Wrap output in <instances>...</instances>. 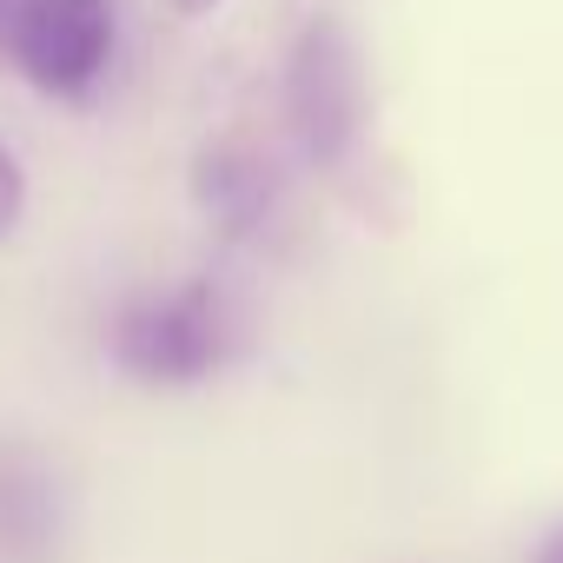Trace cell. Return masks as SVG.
<instances>
[{
  "instance_id": "cell-7",
  "label": "cell",
  "mask_w": 563,
  "mask_h": 563,
  "mask_svg": "<svg viewBox=\"0 0 563 563\" xmlns=\"http://www.w3.org/2000/svg\"><path fill=\"white\" fill-rule=\"evenodd\" d=\"M537 563H563V530H550V537H543V550H537Z\"/></svg>"
},
{
  "instance_id": "cell-6",
  "label": "cell",
  "mask_w": 563,
  "mask_h": 563,
  "mask_svg": "<svg viewBox=\"0 0 563 563\" xmlns=\"http://www.w3.org/2000/svg\"><path fill=\"white\" fill-rule=\"evenodd\" d=\"M166 8H173L179 21H206L212 8H225V0H166Z\"/></svg>"
},
{
  "instance_id": "cell-4",
  "label": "cell",
  "mask_w": 563,
  "mask_h": 563,
  "mask_svg": "<svg viewBox=\"0 0 563 563\" xmlns=\"http://www.w3.org/2000/svg\"><path fill=\"white\" fill-rule=\"evenodd\" d=\"M199 199H206V212H219L232 232H245L252 219H265V173L252 166V159H239V153H212L206 166H199Z\"/></svg>"
},
{
  "instance_id": "cell-1",
  "label": "cell",
  "mask_w": 563,
  "mask_h": 563,
  "mask_svg": "<svg viewBox=\"0 0 563 563\" xmlns=\"http://www.w3.org/2000/svg\"><path fill=\"white\" fill-rule=\"evenodd\" d=\"M0 47L41 93L80 100L113 60V0H14Z\"/></svg>"
},
{
  "instance_id": "cell-2",
  "label": "cell",
  "mask_w": 563,
  "mask_h": 563,
  "mask_svg": "<svg viewBox=\"0 0 563 563\" xmlns=\"http://www.w3.org/2000/svg\"><path fill=\"white\" fill-rule=\"evenodd\" d=\"M113 352L133 378L153 385H192L219 365L225 352V319H219V292L212 286H186L166 299H146L120 319Z\"/></svg>"
},
{
  "instance_id": "cell-3",
  "label": "cell",
  "mask_w": 563,
  "mask_h": 563,
  "mask_svg": "<svg viewBox=\"0 0 563 563\" xmlns=\"http://www.w3.org/2000/svg\"><path fill=\"white\" fill-rule=\"evenodd\" d=\"M292 113H299V133L319 159H332L345 140H352V120H358V87H352V54L339 47L332 27H312L306 47H299V67H292Z\"/></svg>"
},
{
  "instance_id": "cell-8",
  "label": "cell",
  "mask_w": 563,
  "mask_h": 563,
  "mask_svg": "<svg viewBox=\"0 0 563 563\" xmlns=\"http://www.w3.org/2000/svg\"><path fill=\"white\" fill-rule=\"evenodd\" d=\"M8 14H14V0H0V34H8Z\"/></svg>"
},
{
  "instance_id": "cell-5",
  "label": "cell",
  "mask_w": 563,
  "mask_h": 563,
  "mask_svg": "<svg viewBox=\"0 0 563 563\" xmlns=\"http://www.w3.org/2000/svg\"><path fill=\"white\" fill-rule=\"evenodd\" d=\"M21 212H27V173H21V159L8 153V140H0V239L21 225Z\"/></svg>"
}]
</instances>
